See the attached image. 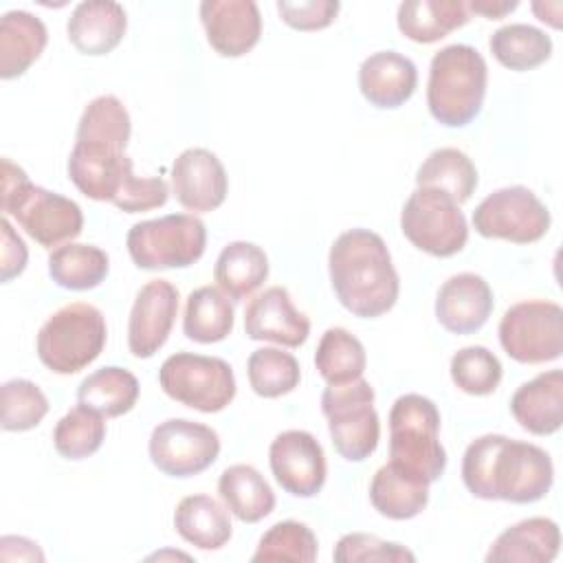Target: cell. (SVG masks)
<instances>
[{"mask_svg":"<svg viewBox=\"0 0 563 563\" xmlns=\"http://www.w3.org/2000/svg\"><path fill=\"white\" fill-rule=\"evenodd\" d=\"M374 387L361 376L352 383L328 385L321 411L336 453L347 462L367 460L380 440V420L374 409Z\"/></svg>","mask_w":563,"mask_h":563,"instance_id":"cell-9","label":"cell"},{"mask_svg":"<svg viewBox=\"0 0 563 563\" xmlns=\"http://www.w3.org/2000/svg\"><path fill=\"white\" fill-rule=\"evenodd\" d=\"M314 365L328 385H343L363 376L367 354L352 332L345 328H328L319 339Z\"/></svg>","mask_w":563,"mask_h":563,"instance_id":"cell-36","label":"cell"},{"mask_svg":"<svg viewBox=\"0 0 563 563\" xmlns=\"http://www.w3.org/2000/svg\"><path fill=\"white\" fill-rule=\"evenodd\" d=\"M341 4L336 0H299L288 2L279 0L277 11L279 18L297 31H319L334 22Z\"/></svg>","mask_w":563,"mask_h":563,"instance_id":"cell-43","label":"cell"},{"mask_svg":"<svg viewBox=\"0 0 563 563\" xmlns=\"http://www.w3.org/2000/svg\"><path fill=\"white\" fill-rule=\"evenodd\" d=\"M402 235L433 257L460 253L468 240V224L460 205L431 187H416L400 211Z\"/></svg>","mask_w":563,"mask_h":563,"instance_id":"cell-11","label":"cell"},{"mask_svg":"<svg viewBox=\"0 0 563 563\" xmlns=\"http://www.w3.org/2000/svg\"><path fill=\"white\" fill-rule=\"evenodd\" d=\"M488 48L501 66L523 73V70H532L550 59L552 40H550V35H545V31H541L532 24L515 22V24L499 26L490 35Z\"/></svg>","mask_w":563,"mask_h":563,"instance_id":"cell-35","label":"cell"},{"mask_svg":"<svg viewBox=\"0 0 563 563\" xmlns=\"http://www.w3.org/2000/svg\"><path fill=\"white\" fill-rule=\"evenodd\" d=\"M451 380L457 389L471 396H488L499 387L501 363L484 345H468L451 358Z\"/></svg>","mask_w":563,"mask_h":563,"instance_id":"cell-40","label":"cell"},{"mask_svg":"<svg viewBox=\"0 0 563 563\" xmlns=\"http://www.w3.org/2000/svg\"><path fill=\"white\" fill-rule=\"evenodd\" d=\"M128 15L119 2L88 0L79 2L66 24L70 44L84 55H106L117 48L125 35Z\"/></svg>","mask_w":563,"mask_h":563,"instance_id":"cell-23","label":"cell"},{"mask_svg":"<svg viewBox=\"0 0 563 563\" xmlns=\"http://www.w3.org/2000/svg\"><path fill=\"white\" fill-rule=\"evenodd\" d=\"M462 482L477 499L534 504L552 488L554 466L532 442L486 433L466 446Z\"/></svg>","mask_w":563,"mask_h":563,"instance_id":"cell-2","label":"cell"},{"mask_svg":"<svg viewBox=\"0 0 563 563\" xmlns=\"http://www.w3.org/2000/svg\"><path fill=\"white\" fill-rule=\"evenodd\" d=\"M268 277V257L266 253L244 240L229 242L213 266V279L218 288L233 301L251 297Z\"/></svg>","mask_w":563,"mask_h":563,"instance_id":"cell-29","label":"cell"},{"mask_svg":"<svg viewBox=\"0 0 563 563\" xmlns=\"http://www.w3.org/2000/svg\"><path fill=\"white\" fill-rule=\"evenodd\" d=\"M235 310L229 297L216 286H200L189 292L183 317V332L196 343H218L233 330Z\"/></svg>","mask_w":563,"mask_h":563,"instance_id":"cell-31","label":"cell"},{"mask_svg":"<svg viewBox=\"0 0 563 563\" xmlns=\"http://www.w3.org/2000/svg\"><path fill=\"white\" fill-rule=\"evenodd\" d=\"M510 413L532 435H552L563 424V372L550 369L517 387Z\"/></svg>","mask_w":563,"mask_h":563,"instance_id":"cell-22","label":"cell"},{"mask_svg":"<svg viewBox=\"0 0 563 563\" xmlns=\"http://www.w3.org/2000/svg\"><path fill=\"white\" fill-rule=\"evenodd\" d=\"M150 460L169 477H191L207 471L220 453L218 433L196 420L169 418L152 429Z\"/></svg>","mask_w":563,"mask_h":563,"instance_id":"cell-14","label":"cell"},{"mask_svg":"<svg viewBox=\"0 0 563 563\" xmlns=\"http://www.w3.org/2000/svg\"><path fill=\"white\" fill-rule=\"evenodd\" d=\"M161 389L176 402L202 411H222L235 398V376L218 356L176 352L158 369Z\"/></svg>","mask_w":563,"mask_h":563,"instance_id":"cell-10","label":"cell"},{"mask_svg":"<svg viewBox=\"0 0 563 563\" xmlns=\"http://www.w3.org/2000/svg\"><path fill=\"white\" fill-rule=\"evenodd\" d=\"M218 493L231 515L244 523H257L275 508V493L251 464L227 466L218 479Z\"/></svg>","mask_w":563,"mask_h":563,"instance_id":"cell-30","label":"cell"},{"mask_svg":"<svg viewBox=\"0 0 563 563\" xmlns=\"http://www.w3.org/2000/svg\"><path fill=\"white\" fill-rule=\"evenodd\" d=\"M488 68L482 53L468 44L440 48L429 66L427 106L431 117L446 128L468 125L482 110Z\"/></svg>","mask_w":563,"mask_h":563,"instance_id":"cell-5","label":"cell"},{"mask_svg":"<svg viewBox=\"0 0 563 563\" xmlns=\"http://www.w3.org/2000/svg\"><path fill=\"white\" fill-rule=\"evenodd\" d=\"M106 317L92 303L75 301L53 312L37 332V356L55 374L88 367L106 345Z\"/></svg>","mask_w":563,"mask_h":563,"instance_id":"cell-7","label":"cell"},{"mask_svg":"<svg viewBox=\"0 0 563 563\" xmlns=\"http://www.w3.org/2000/svg\"><path fill=\"white\" fill-rule=\"evenodd\" d=\"M48 33L44 22L22 9L7 11L0 20V77L15 79L46 48Z\"/></svg>","mask_w":563,"mask_h":563,"instance_id":"cell-25","label":"cell"},{"mask_svg":"<svg viewBox=\"0 0 563 563\" xmlns=\"http://www.w3.org/2000/svg\"><path fill=\"white\" fill-rule=\"evenodd\" d=\"M110 271V260L103 249L92 244L66 242L51 251L48 275L66 290L97 288Z\"/></svg>","mask_w":563,"mask_h":563,"instance_id":"cell-34","label":"cell"},{"mask_svg":"<svg viewBox=\"0 0 563 563\" xmlns=\"http://www.w3.org/2000/svg\"><path fill=\"white\" fill-rule=\"evenodd\" d=\"M328 273L341 306L361 319L389 312L400 292L389 249L369 229H350L332 242Z\"/></svg>","mask_w":563,"mask_h":563,"instance_id":"cell-3","label":"cell"},{"mask_svg":"<svg viewBox=\"0 0 563 563\" xmlns=\"http://www.w3.org/2000/svg\"><path fill=\"white\" fill-rule=\"evenodd\" d=\"M561 550V530L548 517H528L506 528L486 552L488 563H550Z\"/></svg>","mask_w":563,"mask_h":563,"instance_id":"cell-24","label":"cell"},{"mask_svg":"<svg viewBox=\"0 0 563 563\" xmlns=\"http://www.w3.org/2000/svg\"><path fill=\"white\" fill-rule=\"evenodd\" d=\"M244 332L253 341L299 347L310 334V319L292 306L290 292L284 286H271L249 301Z\"/></svg>","mask_w":563,"mask_h":563,"instance_id":"cell-19","label":"cell"},{"mask_svg":"<svg viewBox=\"0 0 563 563\" xmlns=\"http://www.w3.org/2000/svg\"><path fill=\"white\" fill-rule=\"evenodd\" d=\"M172 191L189 211H213L224 202L229 191L224 165L213 152L189 147L180 152L172 165Z\"/></svg>","mask_w":563,"mask_h":563,"instance_id":"cell-17","label":"cell"},{"mask_svg":"<svg viewBox=\"0 0 563 563\" xmlns=\"http://www.w3.org/2000/svg\"><path fill=\"white\" fill-rule=\"evenodd\" d=\"M416 185L438 189L462 205L477 187V169L462 150L440 147L433 150L418 167Z\"/></svg>","mask_w":563,"mask_h":563,"instance_id":"cell-33","label":"cell"},{"mask_svg":"<svg viewBox=\"0 0 563 563\" xmlns=\"http://www.w3.org/2000/svg\"><path fill=\"white\" fill-rule=\"evenodd\" d=\"M139 400V380L132 372L110 365L88 374L79 389L77 402L99 411L103 418H119L128 413Z\"/></svg>","mask_w":563,"mask_h":563,"instance_id":"cell-32","label":"cell"},{"mask_svg":"<svg viewBox=\"0 0 563 563\" xmlns=\"http://www.w3.org/2000/svg\"><path fill=\"white\" fill-rule=\"evenodd\" d=\"M246 374L251 389L262 398L286 396L299 385L301 378L297 358L277 347H260L251 352Z\"/></svg>","mask_w":563,"mask_h":563,"instance_id":"cell-38","label":"cell"},{"mask_svg":"<svg viewBox=\"0 0 563 563\" xmlns=\"http://www.w3.org/2000/svg\"><path fill=\"white\" fill-rule=\"evenodd\" d=\"M130 132V114L114 95H101L84 108L66 169L86 198L114 202L134 176L125 154Z\"/></svg>","mask_w":563,"mask_h":563,"instance_id":"cell-1","label":"cell"},{"mask_svg":"<svg viewBox=\"0 0 563 563\" xmlns=\"http://www.w3.org/2000/svg\"><path fill=\"white\" fill-rule=\"evenodd\" d=\"M200 20L211 48L222 57L246 55L262 35V15L253 0H205Z\"/></svg>","mask_w":563,"mask_h":563,"instance_id":"cell-18","label":"cell"},{"mask_svg":"<svg viewBox=\"0 0 563 563\" xmlns=\"http://www.w3.org/2000/svg\"><path fill=\"white\" fill-rule=\"evenodd\" d=\"M178 314V290L167 279H150L128 319V347L136 358L154 356L167 341Z\"/></svg>","mask_w":563,"mask_h":563,"instance_id":"cell-16","label":"cell"},{"mask_svg":"<svg viewBox=\"0 0 563 563\" xmlns=\"http://www.w3.org/2000/svg\"><path fill=\"white\" fill-rule=\"evenodd\" d=\"M2 398V418L0 424L4 431H29L42 422L48 413V400L44 391L26 380L11 378L0 387Z\"/></svg>","mask_w":563,"mask_h":563,"instance_id":"cell-41","label":"cell"},{"mask_svg":"<svg viewBox=\"0 0 563 563\" xmlns=\"http://www.w3.org/2000/svg\"><path fill=\"white\" fill-rule=\"evenodd\" d=\"M532 11L537 13V18H539L541 22H548V24H552L554 29H559V26H561V20H559L561 4H559V2H552V4L534 2V4H532Z\"/></svg>","mask_w":563,"mask_h":563,"instance_id":"cell-48","label":"cell"},{"mask_svg":"<svg viewBox=\"0 0 563 563\" xmlns=\"http://www.w3.org/2000/svg\"><path fill=\"white\" fill-rule=\"evenodd\" d=\"M0 559L2 561H44V554L35 541L26 537L7 534L0 539Z\"/></svg>","mask_w":563,"mask_h":563,"instance_id":"cell-46","label":"cell"},{"mask_svg":"<svg viewBox=\"0 0 563 563\" xmlns=\"http://www.w3.org/2000/svg\"><path fill=\"white\" fill-rule=\"evenodd\" d=\"M440 411L420 394L396 398L389 409V462L433 484L446 468V451L438 440Z\"/></svg>","mask_w":563,"mask_h":563,"instance_id":"cell-6","label":"cell"},{"mask_svg":"<svg viewBox=\"0 0 563 563\" xmlns=\"http://www.w3.org/2000/svg\"><path fill=\"white\" fill-rule=\"evenodd\" d=\"M369 501L387 519H413L429 504V482L387 462L372 477Z\"/></svg>","mask_w":563,"mask_h":563,"instance_id":"cell-26","label":"cell"},{"mask_svg":"<svg viewBox=\"0 0 563 563\" xmlns=\"http://www.w3.org/2000/svg\"><path fill=\"white\" fill-rule=\"evenodd\" d=\"M405 37L418 44H433L468 22L462 0H405L396 15Z\"/></svg>","mask_w":563,"mask_h":563,"instance_id":"cell-28","label":"cell"},{"mask_svg":"<svg viewBox=\"0 0 563 563\" xmlns=\"http://www.w3.org/2000/svg\"><path fill=\"white\" fill-rule=\"evenodd\" d=\"M167 198H169V187L161 176H150V178L132 176L112 205L125 213H139V211L163 207Z\"/></svg>","mask_w":563,"mask_h":563,"instance_id":"cell-44","label":"cell"},{"mask_svg":"<svg viewBox=\"0 0 563 563\" xmlns=\"http://www.w3.org/2000/svg\"><path fill=\"white\" fill-rule=\"evenodd\" d=\"M0 207L44 249L66 244L84 229V213L75 200L33 185L9 158H2Z\"/></svg>","mask_w":563,"mask_h":563,"instance_id":"cell-4","label":"cell"},{"mask_svg":"<svg viewBox=\"0 0 563 563\" xmlns=\"http://www.w3.org/2000/svg\"><path fill=\"white\" fill-rule=\"evenodd\" d=\"M317 537L314 532L301 521H277L271 526L253 552L251 561H290V563H312L317 559Z\"/></svg>","mask_w":563,"mask_h":563,"instance_id":"cell-39","label":"cell"},{"mask_svg":"<svg viewBox=\"0 0 563 563\" xmlns=\"http://www.w3.org/2000/svg\"><path fill=\"white\" fill-rule=\"evenodd\" d=\"M550 211L523 185L501 187L488 194L473 211V227L482 238L532 244L550 229Z\"/></svg>","mask_w":563,"mask_h":563,"instance_id":"cell-13","label":"cell"},{"mask_svg":"<svg viewBox=\"0 0 563 563\" xmlns=\"http://www.w3.org/2000/svg\"><path fill=\"white\" fill-rule=\"evenodd\" d=\"M493 312V290L482 275L457 273L449 277L435 297V319L453 334L477 332Z\"/></svg>","mask_w":563,"mask_h":563,"instance_id":"cell-20","label":"cell"},{"mask_svg":"<svg viewBox=\"0 0 563 563\" xmlns=\"http://www.w3.org/2000/svg\"><path fill=\"white\" fill-rule=\"evenodd\" d=\"M174 528L198 550H220L233 534L227 508L209 495L183 497L174 510Z\"/></svg>","mask_w":563,"mask_h":563,"instance_id":"cell-27","label":"cell"},{"mask_svg":"<svg viewBox=\"0 0 563 563\" xmlns=\"http://www.w3.org/2000/svg\"><path fill=\"white\" fill-rule=\"evenodd\" d=\"M517 0H471L468 9L488 20H501L506 13L517 9Z\"/></svg>","mask_w":563,"mask_h":563,"instance_id":"cell-47","label":"cell"},{"mask_svg":"<svg viewBox=\"0 0 563 563\" xmlns=\"http://www.w3.org/2000/svg\"><path fill=\"white\" fill-rule=\"evenodd\" d=\"M132 262L143 271L187 268L207 246V229L194 213H169L130 227L125 238Z\"/></svg>","mask_w":563,"mask_h":563,"instance_id":"cell-8","label":"cell"},{"mask_svg":"<svg viewBox=\"0 0 563 563\" xmlns=\"http://www.w3.org/2000/svg\"><path fill=\"white\" fill-rule=\"evenodd\" d=\"M418 86L416 64L396 53L378 51L363 59L358 68L361 95L376 108L391 110L411 99Z\"/></svg>","mask_w":563,"mask_h":563,"instance_id":"cell-21","label":"cell"},{"mask_svg":"<svg viewBox=\"0 0 563 563\" xmlns=\"http://www.w3.org/2000/svg\"><path fill=\"white\" fill-rule=\"evenodd\" d=\"M0 233H2V246H0V268H2V273H0V279L7 284L26 268L29 251H26V244L13 231V227L7 218L0 220Z\"/></svg>","mask_w":563,"mask_h":563,"instance_id":"cell-45","label":"cell"},{"mask_svg":"<svg viewBox=\"0 0 563 563\" xmlns=\"http://www.w3.org/2000/svg\"><path fill=\"white\" fill-rule=\"evenodd\" d=\"M268 462L277 484L292 497H314L325 484V455L308 431H282L271 442Z\"/></svg>","mask_w":563,"mask_h":563,"instance_id":"cell-15","label":"cell"},{"mask_svg":"<svg viewBox=\"0 0 563 563\" xmlns=\"http://www.w3.org/2000/svg\"><path fill=\"white\" fill-rule=\"evenodd\" d=\"M334 561L339 563H369V561H380V563H413L416 556L411 550H407L400 543L394 541H383L376 534H365V532H350L343 534L332 552Z\"/></svg>","mask_w":563,"mask_h":563,"instance_id":"cell-42","label":"cell"},{"mask_svg":"<svg viewBox=\"0 0 563 563\" xmlns=\"http://www.w3.org/2000/svg\"><path fill=\"white\" fill-rule=\"evenodd\" d=\"M106 440V418L84 405L62 416L53 431L55 451L66 460H84L99 451Z\"/></svg>","mask_w":563,"mask_h":563,"instance_id":"cell-37","label":"cell"},{"mask_svg":"<svg viewBox=\"0 0 563 563\" xmlns=\"http://www.w3.org/2000/svg\"><path fill=\"white\" fill-rule=\"evenodd\" d=\"M499 343L517 363L556 361L563 354V308L545 299L510 306L499 321Z\"/></svg>","mask_w":563,"mask_h":563,"instance_id":"cell-12","label":"cell"}]
</instances>
